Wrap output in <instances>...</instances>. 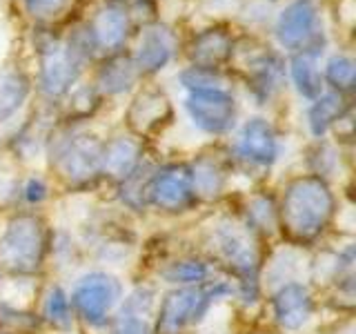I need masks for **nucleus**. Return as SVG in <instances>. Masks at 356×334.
I'll list each match as a JSON object with an SVG mask.
<instances>
[{"instance_id":"obj_19","label":"nucleus","mask_w":356,"mask_h":334,"mask_svg":"<svg viewBox=\"0 0 356 334\" xmlns=\"http://www.w3.org/2000/svg\"><path fill=\"white\" fill-rule=\"evenodd\" d=\"M140 72L131 56L127 54H111L100 63L96 72V83L100 96H120L125 92H131L134 85L138 83Z\"/></svg>"},{"instance_id":"obj_16","label":"nucleus","mask_w":356,"mask_h":334,"mask_svg":"<svg viewBox=\"0 0 356 334\" xmlns=\"http://www.w3.org/2000/svg\"><path fill=\"white\" fill-rule=\"evenodd\" d=\"M87 25H89V31H92V38L96 42L98 51H107L109 56L118 54L125 47L129 33L134 29L127 16L122 14L116 5H111L109 0H105V3L94 11V16Z\"/></svg>"},{"instance_id":"obj_12","label":"nucleus","mask_w":356,"mask_h":334,"mask_svg":"<svg viewBox=\"0 0 356 334\" xmlns=\"http://www.w3.org/2000/svg\"><path fill=\"white\" fill-rule=\"evenodd\" d=\"M178 49L176 31L165 25V22H152V25L140 29L136 51H134V63H136L140 76L145 74H159L172 63L174 54Z\"/></svg>"},{"instance_id":"obj_22","label":"nucleus","mask_w":356,"mask_h":334,"mask_svg":"<svg viewBox=\"0 0 356 334\" xmlns=\"http://www.w3.org/2000/svg\"><path fill=\"white\" fill-rule=\"evenodd\" d=\"M318 58L321 54L316 51H296L289 58V76L296 87V92L307 98L314 100L323 94V74L318 70Z\"/></svg>"},{"instance_id":"obj_10","label":"nucleus","mask_w":356,"mask_h":334,"mask_svg":"<svg viewBox=\"0 0 356 334\" xmlns=\"http://www.w3.org/2000/svg\"><path fill=\"white\" fill-rule=\"evenodd\" d=\"M174 120L172 100L161 87H143L140 92L131 98L125 111V122L136 138H154L170 127Z\"/></svg>"},{"instance_id":"obj_15","label":"nucleus","mask_w":356,"mask_h":334,"mask_svg":"<svg viewBox=\"0 0 356 334\" xmlns=\"http://www.w3.org/2000/svg\"><path fill=\"white\" fill-rule=\"evenodd\" d=\"M272 310L278 326L283 330L296 332L303 326H307L309 319L314 317V299H312L307 285L289 281L274 292Z\"/></svg>"},{"instance_id":"obj_21","label":"nucleus","mask_w":356,"mask_h":334,"mask_svg":"<svg viewBox=\"0 0 356 334\" xmlns=\"http://www.w3.org/2000/svg\"><path fill=\"white\" fill-rule=\"evenodd\" d=\"M348 111H350V103L339 92H327L314 98L307 109V127L312 132V136L321 141Z\"/></svg>"},{"instance_id":"obj_32","label":"nucleus","mask_w":356,"mask_h":334,"mask_svg":"<svg viewBox=\"0 0 356 334\" xmlns=\"http://www.w3.org/2000/svg\"><path fill=\"white\" fill-rule=\"evenodd\" d=\"M25 11L36 20H54L58 18L70 5V0H22Z\"/></svg>"},{"instance_id":"obj_9","label":"nucleus","mask_w":356,"mask_h":334,"mask_svg":"<svg viewBox=\"0 0 356 334\" xmlns=\"http://www.w3.org/2000/svg\"><path fill=\"white\" fill-rule=\"evenodd\" d=\"M122 299V285L107 272H89L76 283L72 292V310L89 326H105Z\"/></svg>"},{"instance_id":"obj_36","label":"nucleus","mask_w":356,"mask_h":334,"mask_svg":"<svg viewBox=\"0 0 356 334\" xmlns=\"http://www.w3.org/2000/svg\"><path fill=\"white\" fill-rule=\"evenodd\" d=\"M0 334H11V332H0Z\"/></svg>"},{"instance_id":"obj_2","label":"nucleus","mask_w":356,"mask_h":334,"mask_svg":"<svg viewBox=\"0 0 356 334\" xmlns=\"http://www.w3.org/2000/svg\"><path fill=\"white\" fill-rule=\"evenodd\" d=\"M209 248L227 270L241 278V285L248 289L256 283L261 270V245L259 232L248 221L222 216L209 232Z\"/></svg>"},{"instance_id":"obj_35","label":"nucleus","mask_w":356,"mask_h":334,"mask_svg":"<svg viewBox=\"0 0 356 334\" xmlns=\"http://www.w3.org/2000/svg\"><path fill=\"white\" fill-rule=\"evenodd\" d=\"M47 196H49V187L40 176H31V178H27V183L22 185V198L31 205L42 203Z\"/></svg>"},{"instance_id":"obj_27","label":"nucleus","mask_w":356,"mask_h":334,"mask_svg":"<svg viewBox=\"0 0 356 334\" xmlns=\"http://www.w3.org/2000/svg\"><path fill=\"white\" fill-rule=\"evenodd\" d=\"M72 303H70V296L65 294V289L54 285L49 289L47 299H44V308H42V315L44 321H49L54 328H70L72 326Z\"/></svg>"},{"instance_id":"obj_34","label":"nucleus","mask_w":356,"mask_h":334,"mask_svg":"<svg viewBox=\"0 0 356 334\" xmlns=\"http://www.w3.org/2000/svg\"><path fill=\"white\" fill-rule=\"evenodd\" d=\"M314 156H316V159H312V161H316V163H318L314 174L321 176V178L330 176V174L334 172V167H337V163H339V154H337V150H334L332 145H327V143H318Z\"/></svg>"},{"instance_id":"obj_17","label":"nucleus","mask_w":356,"mask_h":334,"mask_svg":"<svg viewBox=\"0 0 356 334\" xmlns=\"http://www.w3.org/2000/svg\"><path fill=\"white\" fill-rule=\"evenodd\" d=\"M234 38L225 27H205L194 33L187 47V58L198 67H214L220 70L234 56Z\"/></svg>"},{"instance_id":"obj_14","label":"nucleus","mask_w":356,"mask_h":334,"mask_svg":"<svg viewBox=\"0 0 356 334\" xmlns=\"http://www.w3.org/2000/svg\"><path fill=\"white\" fill-rule=\"evenodd\" d=\"M236 154L245 163L256 167L274 165L278 159V136L272 122L259 116L245 120L236 138Z\"/></svg>"},{"instance_id":"obj_30","label":"nucleus","mask_w":356,"mask_h":334,"mask_svg":"<svg viewBox=\"0 0 356 334\" xmlns=\"http://www.w3.org/2000/svg\"><path fill=\"white\" fill-rule=\"evenodd\" d=\"M250 225L259 232V230H274L278 228V207L274 205L272 198L267 196H256L250 200L248 205V218Z\"/></svg>"},{"instance_id":"obj_5","label":"nucleus","mask_w":356,"mask_h":334,"mask_svg":"<svg viewBox=\"0 0 356 334\" xmlns=\"http://www.w3.org/2000/svg\"><path fill=\"white\" fill-rule=\"evenodd\" d=\"M103 141L89 132L65 129L49 138V161L67 185L83 187L100 176Z\"/></svg>"},{"instance_id":"obj_31","label":"nucleus","mask_w":356,"mask_h":334,"mask_svg":"<svg viewBox=\"0 0 356 334\" xmlns=\"http://www.w3.org/2000/svg\"><path fill=\"white\" fill-rule=\"evenodd\" d=\"M154 289L149 287H138L125 299L122 303V315H134V317H143L147 319L152 315V308H154Z\"/></svg>"},{"instance_id":"obj_25","label":"nucleus","mask_w":356,"mask_h":334,"mask_svg":"<svg viewBox=\"0 0 356 334\" xmlns=\"http://www.w3.org/2000/svg\"><path fill=\"white\" fill-rule=\"evenodd\" d=\"M356 81V67L354 61L345 54H334L325 63V72H323V83L332 87V92L350 94Z\"/></svg>"},{"instance_id":"obj_24","label":"nucleus","mask_w":356,"mask_h":334,"mask_svg":"<svg viewBox=\"0 0 356 334\" xmlns=\"http://www.w3.org/2000/svg\"><path fill=\"white\" fill-rule=\"evenodd\" d=\"M161 276L174 285H198L209 281V265L203 259H178L161 270Z\"/></svg>"},{"instance_id":"obj_33","label":"nucleus","mask_w":356,"mask_h":334,"mask_svg":"<svg viewBox=\"0 0 356 334\" xmlns=\"http://www.w3.org/2000/svg\"><path fill=\"white\" fill-rule=\"evenodd\" d=\"M111 334H154V332L149 328L147 319L118 312V317L111 323Z\"/></svg>"},{"instance_id":"obj_8","label":"nucleus","mask_w":356,"mask_h":334,"mask_svg":"<svg viewBox=\"0 0 356 334\" xmlns=\"http://www.w3.org/2000/svg\"><path fill=\"white\" fill-rule=\"evenodd\" d=\"M198 203L192 185V172L185 163H170L154 170L145 185V205L165 214H183Z\"/></svg>"},{"instance_id":"obj_1","label":"nucleus","mask_w":356,"mask_h":334,"mask_svg":"<svg viewBox=\"0 0 356 334\" xmlns=\"http://www.w3.org/2000/svg\"><path fill=\"white\" fill-rule=\"evenodd\" d=\"M337 198L325 178L303 174L292 178L278 205V228L294 243L316 241L334 218Z\"/></svg>"},{"instance_id":"obj_28","label":"nucleus","mask_w":356,"mask_h":334,"mask_svg":"<svg viewBox=\"0 0 356 334\" xmlns=\"http://www.w3.org/2000/svg\"><path fill=\"white\" fill-rule=\"evenodd\" d=\"M100 96L94 85H78L70 92V103H67V114L74 120H85L94 116V111L100 107Z\"/></svg>"},{"instance_id":"obj_3","label":"nucleus","mask_w":356,"mask_h":334,"mask_svg":"<svg viewBox=\"0 0 356 334\" xmlns=\"http://www.w3.org/2000/svg\"><path fill=\"white\" fill-rule=\"evenodd\" d=\"M49 250V232L36 214L14 216L0 237V270L14 276L36 274Z\"/></svg>"},{"instance_id":"obj_26","label":"nucleus","mask_w":356,"mask_h":334,"mask_svg":"<svg viewBox=\"0 0 356 334\" xmlns=\"http://www.w3.org/2000/svg\"><path fill=\"white\" fill-rule=\"evenodd\" d=\"M178 81L187 92H209V89H229L227 78L220 70L214 67H198L192 65L178 74Z\"/></svg>"},{"instance_id":"obj_11","label":"nucleus","mask_w":356,"mask_h":334,"mask_svg":"<svg viewBox=\"0 0 356 334\" xmlns=\"http://www.w3.org/2000/svg\"><path fill=\"white\" fill-rule=\"evenodd\" d=\"M185 109L194 125L211 136L227 134L236 122V100L229 89L187 92Z\"/></svg>"},{"instance_id":"obj_4","label":"nucleus","mask_w":356,"mask_h":334,"mask_svg":"<svg viewBox=\"0 0 356 334\" xmlns=\"http://www.w3.org/2000/svg\"><path fill=\"white\" fill-rule=\"evenodd\" d=\"M234 294L227 281H205L198 285H183L167 292L161 301L154 334H183L189 326L203 319L218 299Z\"/></svg>"},{"instance_id":"obj_13","label":"nucleus","mask_w":356,"mask_h":334,"mask_svg":"<svg viewBox=\"0 0 356 334\" xmlns=\"http://www.w3.org/2000/svg\"><path fill=\"white\" fill-rule=\"evenodd\" d=\"M245 81L259 105H267L285 83V63L272 49H261L245 63Z\"/></svg>"},{"instance_id":"obj_23","label":"nucleus","mask_w":356,"mask_h":334,"mask_svg":"<svg viewBox=\"0 0 356 334\" xmlns=\"http://www.w3.org/2000/svg\"><path fill=\"white\" fill-rule=\"evenodd\" d=\"M29 92H31V83L25 72L7 70L0 74V122L9 120L27 103Z\"/></svg>"},{"instance_id":"obj_29","label":"nucleus","mask_w":356,"mask_h":334,"mask_svg":"<svg viewBox=\"0 0 356 334\" xmlns=\"http://www.w3.org/2000/svg\"><path fill=\"white\" fill-rule=\"evenodd\" d=\"M109 3L116 5L127 16L134 29H143L159 20V3L156 0H109Z\"/></svg>"},{"instance_id":"obj_18","label":"nucleus","mask_w":356,"mask_h":334,"mask_svg":"<svg viewBox=\"0 0 356 334\" xmlns=\"http://www.w3.org/2000/svg\"><path fill=\"white\" fill-rule=\"evenodd\" d=\"M143 163V145L136 136H120L109 138L103 143V159H100V174L111 181L122 183L138 170Z\"/></svg>"},{"instance_id":"obj_6","label":"nucleus","mask_w":356,"mask_h":334,"mask_svg":"<svg viewBox=\"0 0 356 334\" xmlns=\"http://www.w3.org/2000/svg\"><path fill=\"white\" fill-rule=\"evenodd\" d=\"M38 49V87L47 98H63L74 89L83 74L85 58L67 38L44 33L36 42Z\"/></svg>"},{"instance_id":"obj_7","label":"nucleus","mask_w":356,"mask_h":334,"mask_svg":"<svg viewBox=\"0 0 356 334\" xmlns=\"http://www.w3.org/2000/svg\"><path fill=\"white\" fill-rule=\"evenodd\" d=\"M274 36L283 49L289 54L296 51H316L325 49V33H323L321 14L314 0H292L276 16Z\"/></svg>"},{"instance_id":"obj_20","label":"nucleus","mask_w":356,"mask_h":334,"mask_svg":"<svg viewBox=\"0 0 356 334\" xmlns=\"http://www.w3.org/2000/svg\"><path fill=\"white\" fill-rule=\"evenodd\" d=\"M189 172H192V185H194L196 200H214L225 192L227 170L216 154H200L198 159L189 165Z\"/></svg>"}]
</instances>
